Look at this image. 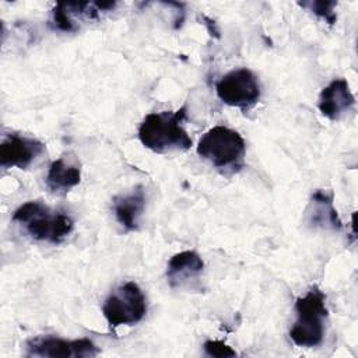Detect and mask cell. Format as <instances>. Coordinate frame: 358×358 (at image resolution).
I'll list each match as a JSON object with an SVG mask.
<instances>
[{
	"mask_svg": "<svg viewBox=\"0 0 358 358\" xmlns=\"http://www.w3.org/2000/svg\"><path fill=\"white\" fill-rule=\"evenodd\" d=\"M11 220L34 241L55 245L63 242L74 228V221L69 214L52 210L41 200L21 204Z\"/></svg>",
	"mask_w": 358,
	"mask_h": 358,
	"instance_id": "1",
	"label": "cell"
},
{
	"mask_svg": "<svg viewBox=\"0 0 358 358\" xmlns=\"http://www.w3.org/2000/svg\"><path fill=\"white\" fill-rule=\"evenodd\" d=\"M185 117L186 106H182L176 112L162 110L148 113L138 127L140 143L157 154L189 150L192 147V138L182 126Z\"/></svg>",
	"mask_w": 358,
	"mask_h": 358,
	"instance_id": "2",
	"label": "cell"
},
{
	"mask_svg": "<svg viewBox=\"0 0 358 358\" xmlns=\"http://www.w3.org/2000/svg\"><path fill=\"white\" fill-rule=\"evenodd\" d=\"M296 319L289 329V338L298 347L313 348L323 343L326 319L329 315L326 295L319 287H312L303 296H298L294 305Z\"/></svg>",
	"mask_w": 358,
	"mask_h": 358,
	"instance_id": "3",
	"label": "cell"
},
{
	"mask_svg": "<svg viewBox=\"0 0 358 358\" xmlns=\"http://www.w3.org/2000/svg\"><path fill=\"white\" fill-rule=\"evenodd\" d=\"M199 157L221 171H239L243 165L246 144L243 137L234 129L214 126L199 140L196 148Z\"/></svg>",
	"mask_w": 358,
	"mask_h": 358,
	"instance_id": "4",
	"label": "cell"
},
{
	"mask_svg": "<svg viewBox=\"0 0 358 358\" xmlns=\"http://www.w3.org/2000/svg\"><path fill=\"white\" fill-rule=\"evenodd\" d=\"M102 313L110 329L134 326L147 313V298L134 281H127L115 288L105 299Z\"/></svg>",
	"mask_w": 358,
	"mask_h": 358,
	"instance_id": "5",
	"label": "cell"
},
{
	"mask_svg": "<svg viewBox=\"0 0 358 358\" xmlns=\"http://www.w3.org/2000/svg\"><path fill=\"white\" fill-rule=\"evenodd\" d=\"M215 92L225 105L246 112L259 102L262 87L252 70L241 67L224 74L215 84Z\"/></svg>",
	"mask_w": 358,
	"mask_h": 358,
	"instance_id": "6",
	"label": "cell"
},
{
	"mask_svg": "<svg viewBox=\"0 0 358 358\" xmlns=\"http://www.w3.org/2000/svg\"><path fill=\"white\" fill-rule=\"evenodd\" d=\"M99 350L90 338L66 340L56 336H39L27 343L28 357L43 358H87L96 357Z\"/></svg>",
	"mask_w": 358,
	"mask_h": 358,
	"instance_id": "7",
	"label": "cell"
},
{
	"mask_svg": "<svg viewBox=\"0 0 358 358\" xmlns=\"http://www.w3.org/2000/svg\"><path fill=\"white\" fill-rule=\"evenodd\" d=\"M45 144L36 138L8 133L0 144V165L1 168L27 169L42 152Z\"/></svg>",
	"mask_w": 358,
	"mask_h": 358,
	"instance_id": "8",
	"label": "cell"
},
{
	"mask_svg": "<svg viewBox=\"0 0 358 358\" xmlns=\"http://www.w3.org/2000/svg\"><path fill=\"white\" fill-rule=\"evenodd\" d=\"M355 103L354 94L345 78H334L320 92L317 108L323 116L330 120H338Z\"/></svg>",
	"mask_w": 358,
	"mask_h": 358,
	"instance_id": "9",
	"label": "cell"
},
{
	"mask_svg": "<svg viewBox=\"0 0 358 358\" xmlns=\"http://www.w3.org/2000/svg\"><path fill=\"white\" fill-rule=\"evenodd\" d=\"M305 222L312 228L340 231L343 222L333 206V194L317 189L312 193L310 201L305 210Z\"/></svg>",
	"mask_w": 358,
	"mask_h": 358,
	"instance_id": "10",
	"label": "cell"
},
{
	"mask_svg": "<svg viewBox=\"0 0 358 358\" xmlns=\"http://www.w3.org/2000/svg\"><path fill=\"white\" fill-rule=\"evenodd\" d=\"M204 268V262L194 250L173 255L166 266V280L172 288H180L197 278Z\"/></svg>",
	"mask_w": 358,
	"mask_h": 358,
	"instance_id": "11",
	"label": "cell"
},
{
	"mask_svg": "<svg viewBox=\"0 0 358 358\" xmlns=\"http://www.w3.org/2000/svg\"><path fill=\"white\" fill-rule=\"evenodd\" d=\"M81 180V168L76 158L60 157L55 159L46 173V187L55 194H66Z\"/></svg>",
	"mask_w": 358,
	"mask_h": 358,
	"instance_id": "12",
	"label": "cell"
},
{
	"mask_svg": "<svg viewBox=\"0 0 358 358\" xmlns=\"http://www.w3.org/2000/svg\"><path fill=\"white\" fill-rule=\"evenodd\" d=\"M145 208V192L141 185L136 186L130 193L116 196L113 199V214L116 221L126 231H137L140 218Z\"/></svg>",
	"mask_w": 358,
	"mask_h": 358,
	"instance_id": "13",
	"label": "cell"
},
{
	"mask_svg": "<svg viewBox=\"0 0 358 358\" xmlns=\"http://www.w3.org/2000/svg\"><path fill=\"white\" fill-rule=\"evenodd\" d=\"M298 4L303 8H306L308 11L313 13L319 18L324 20L329 25H333L337 20V15L334 11L337 1H302Z\"/></svg>",
	"mask_w": 358,
	"mask_h": 358,
	"instance_id": "14",
	"label": "cell"
},
{
	"mask_svg": "<svg viewBox=\"0 0 358 358\" xmlns=\"http://www.w3.org/2000/svg\"><path fill=\"white\" fill-rule=\"evenodd\" d=\"M52 22H53V27L59 31H63V32L77 31V25L67 14L63 3H57L52 10Z\"/></svg>",
	"mask_w": 358,
	"mask_h": 358,
	"instance_id": "15",
	"label": "cell"
},
{
	"mask_svg": "<svg viewBox=\"0 0 358 358\" xmlns=\"http://www.w3.org/2000/svg\"><path fill=\"white\" fill-rule=\"evenodd\" d=\"M204 351L210 357H218V358H225V357H235L236 352L227 345L224 341L220 340H207L204 344Z\"/></svg>",
	"mask_w": 358,
	"mask_h": 358,
	"instance_id": "16",
	"label": "cell"
}]
</instances>
